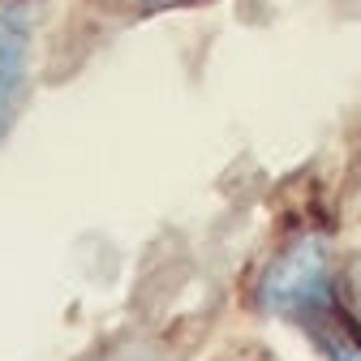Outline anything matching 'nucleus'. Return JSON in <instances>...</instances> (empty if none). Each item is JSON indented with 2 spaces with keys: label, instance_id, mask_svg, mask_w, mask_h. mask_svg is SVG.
Here are the masks:
<instances>
[{
  "label": "nucleus",
  "instance_id": "obj_1",
  "mask_svg": "<svg viewBox=\"0 0 361 361\" xmlns=\"http://www.w3.org/2000/svg\"><path fill=\"white\" fill-rule=\"evenodd\" d=\"M344 297H340V284H336V271H331V254H327V241L323 237H301L293 241L271 271L258 284V305L267 314H280V319L305 327L310 319L336 310Z\"/></svg>",
  "mask_w": 361,
  "mask_h": 361
},
{
  "label": "nucleus",
  "instance_id": "obj_2",
  "mask_svg": "<svg viewBox=\"0 0 361 361\" xmlns=\"http://www.w3.org/2000/svg\"><path fill=\"white\" fill-rule=\"evenodd\" d=\"M30 9L22 0L0 5V138L9 133L30 82Z\"/></svg>",
  "mask_w": 361,
  "mask_h": 361
},
{
  "label": "nucleus",
  "instance_id": "obj_3",
  "mask_svg": "<svg viewBox=\"0 0 361 361\" xmlns=\"http://www.w3.org/2000/svg\"><path fill=\"white\" fill-rule=\"evenodd\" d=\"M344 301H348V314L361 323V258L353 262V271L344 276Z\"/></svg>",
  "mask_w": 361,
  "mask_h": 361
},
{
  "label": "nucleus",
  "instance_id": "obj_4",
  "mask_svg": "<svg viewBox=\"0 0 361 361\" xmlns=\"http://www.w3.org/2000/svg\"><path fill=\"white\" fill-rule=\"evenodd\" d=\"M142 9H168V5H185V0H138Z\"/></svg>",
  "mask_w": 361,
  "mask_h": 361
}]
</instances>
